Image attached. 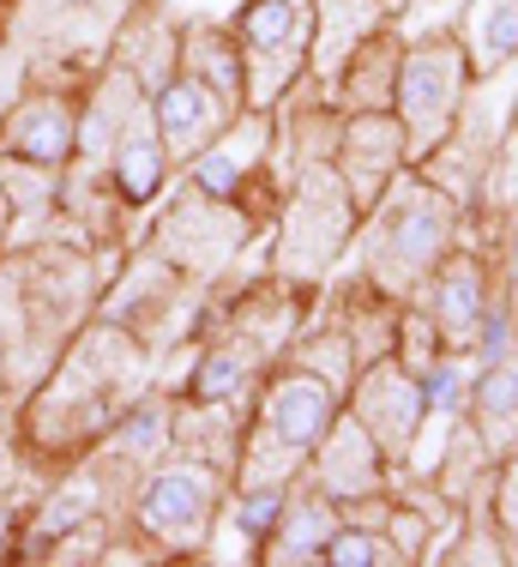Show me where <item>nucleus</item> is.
Wrapping results in <instances>:
<instances>
[{"label": "nucleus", "instance_id": "nucleus-28", "mask_svg": "<svg viewBox=\"0 0 518 567\" xmlns=\"http://www.w3.org/2000/svg\"><path fill=\"white\" fill-rule=\"evenodd\" d=\"M512 212H518V206H512Z\"/></svg>", "mask_w": 518, "mask_h": 567}, {"label": "nucleus", "instance_id": "nucleus-5", "mask_svg": "<svg viewBox=\"0 0 518 567\" xmlns=\"http://www.w3.org/2000/svg\"><path fill=\"white\" fill-rule=\"evenodd\" d=\"M470 79H476L470 55H465V43H458L453 24H434V31H422L416 43L404 49L392 115H398V127H404L411 164H422V157L446 140V127H453V115H458V103H465Z\"/></svg>", "mask_w": 518, "mask_h": 567}, {"label": "nucleus", "instance_id": "nucleus-1", "mask_svg": "<svg viewBox=\"0 0 518 567\" xmlns=\"http://www.w3.org/2000/svg\"><path fill=\"white\" fill-rule=\"evenodd\" d=\"M465 229H470V218L411 164V169L392 175V187L362 212L350 260H356V272L367 284H380L386 296L416 302V290L428 284V272L465 241Z\"/></svg>", "mask_w": 518, "mask_h": 567}, {"label": "nucleus", "instance_id": "nucleus-15", "mask_svg": "<svg viewBox=\"0 0 518 567\" xmlns=\"http://www.w3.org/2000/svg\"><path fill=\"white\" fill-rule=\"evenodd\" d=\"M182 73L199 79V85L229 110V121L248 110V66H241V43H236L229 24H211V19L187 24L182 31Z\"/></svg>", "mask_w": 518, "mask_h": 567}, {"label": "nucleus", "instance_id": "nucleus-20", "mask_svg": "<svg viewBox=\"0 0 518 567\" xmlns=\"http://www.w3.org/2000/svg\"><path fill=\"white\" fill-rule=\"evenodd\" d=\"M488 477H495V453L483 447V435L470 429V416H453V423H446V447H441V458H434L428 483L453 507H465V502H476V495H488Z\"/></svg>", "mask_w": 518, "mask_h": 567}, {"label": "nucleus", "instance_id": "nucleus-18", "mask_svg": "<svg viewBox=\"0 0 518 567\" xmlns=\"http://www.w3.org/2000/svg\"><path fill=\"white\" fill-rule=\"evenodd\" d=\"M386 0H313V49H308V73L332 79L344 55L362 43L374 24H386Z\"/></svg>", "mask_w": 518, "mask_h": 567}, {"label": "nucleus", "instance_id": "nucleus-7", "mask_svg": "<svg viewBox=\"0 0 518 567\" xmlns=\"http://www.w3.org/2000/svg\"><path fill=\"white\" fill-rule=\"evenodd\" d=\"M253 229H259V218L241 206V199H217V194H206V187L187 182L182 194L169 199V212H163L157 248H163V260H169L175 272L211 278L248 248Z\"/></svg>", "mask_w": 518, "mask_h": 567}, {"label": "nucleus", "instance_id": "nucleus-22", "mask_svg": "<svg viewBox=\"0 0 518 567\" xmlns=\"http://www.w3.org/2000/svg\"><path fill=\"white\" fill-rule=\"evenodd\" d=\"M12 140H19V152H31L37 164H54V157L66 152V140H73V121H66L61 103H24L19 121H12Z\"/></svg>", "mask_w": 518, "mask_h": 567}, {"label": "nucleus", "instance_id": "nucleus-24", "mask_svg": "<svg viewBox=\"0 0 518 567\" xmlns=\"http://www.w3.org/2000/svg\"><path fill=\"white\" fill-rule=\"evenodd\" d=\"M488 513H495L500 549H507V567H518V453L495 458V477H488Z\"/></svg>", "mask_w": 518, "mask_h": 567}, {"label": "nucleus", "instance_id": "nucleus-14", "mask_svg": "<svg viewBox=\"0 0 518 567\" xmlns=\"http://www.w3.org/2000/svg\"><path fill=\"white\" fill-rule=\"evenodd\" d=\"M152 121L163 133V152H169L175 164H194L217 133L229 127V110L211 97L206 85H199V79H187L182 66H175V73L152 91Z\"/></svg>", "mask_w": 518, "mask_h": 567}, {"label": "nucleus", "instance_id": "nucleus-10", "mask_svg": "<svg viewBox=\"0 0 518 567\" xmlns=\"http://www.w3.org/2000/svg\"><path fill=\"white\" fill-rule=\"evenodd\" d=\"M308 477L320 483L338 507H350V502H374V495H386L392 483H398V465L380 453V441L367 435L356 416L338 411V423L325 429V441L308 458Z\"/></svg>", "mask_w": 518, "mask_h": 567}, {"label": "nucleus", "instance_id": "nucleus-4", "mask_svg": "<svg viewBox=\"0 0 518 567\" xmlns=\"http://www.w3.org/2000/svg\"><path fill=\"white\" fill-rule=\"evenodd\" d=\"M512 97H518V66L470 79V91H465V103H458L446 140L416 164L458 212H465V218H483L488 212V182H495V157H500V133H507Z\"/></svg>", "mask_w": 518, "mask_h": 567}, {"label": "nucleus", "instance_id": "nucleus-25", "mask_svg": "<svg viewBox=\"0 0 518 567\" xmlns=\"http://www.w3.org/2000/svg\"><path fill=\"white\" fill-rule=\"evenodd\" d=\"M91 502H79L73 507V495H61V507H49V519H43V532H61V525H73V519H85Z\"/></svg>", "mask_w": 518, "mask_h": 567}, {"label": "nucleus", "instance_id": "nucleus-11", "mask_svg": "<svg viewBox=\"0 0 518 567\" xmlns=\"http://www.w3.org/2000/svg\"><path fill=\"white\" fill-rule=\"evenodd\" d=\"M338 175H344L350 199L367 212L380 194L392 187V175L411 169V145H404V127L392 110H362L344 115V133H338V152H332Z\"/></svg>", "mask_w": 518, "mask_h": 567}, {"label": "nucleus", "instance_id": "nucleus-27", "mask_svg": "<svg viewBox=\"0 0 518 567\" xmlns=\"http://www.w3.org/2000/svg\"><path fill=\"white\" fill-rule=\"evenodd\" d=\"M411 7H416V0H411Z\"/></svg>", "mask_w": 518, "mask_h": 567}, {"label": "nucleus", "instance_id": "nucleus-2", "mask_svg": "<svg viewBox=\"0 0 518 567\" xmlns=\"http://www.w3.org/2000/svg\"><path fill=\"white\" fill-rule=\"evenodd\" d=\"M338 411H344V393L332 381H320L290 357L271 362L236 453V483H296L308 471L313 447L325 441V429L338 423Z\"/></svg>", "mask_w": 518, "mask_h": 567}, {"label": "nucleus", "instance_id": "nucleus-23", "mask_svg": "<svg viewBox=\"0 0 518 567\" xmlns=\"http://www.w3.org/2000/svg\"><path fill=\"white\" fill-rule=\"evenodd\" d=\"M283 502H290V483H236V502H229V513H236V532L259 549V544H266V532L278 525Z\"/></svg>", "mask_w": 518, "mask_h": 567}, {"label": "nucleus", "instance_id": "nucleus-19", "mask_svg": "<svg viewBox=\"0 0 518 567\" xmlns=\"http://www.w3.org/2000/svg\"><path fill=\"white\" fill-rule=\"evenodd\" d=\"M453 31L465 43L476 79L518 66V0H465Z\"/></svg>", "mask_w": 518, "mask_h": 567}, {"label": "nucleus", "instance_id": "nucleus-16", "mask_svg": "<svg viewBox=\"0 0 518 567\" xmlns=\"http://www.w3.org/2000/svg\"><path fill=\"white\" fill-rule=\"evenodd\" d=\"M465 416H470V429L483 435V447L495 453V458L518 441V350L470 362Z\"/></svg>", "mask_w": 518, "mask_h": 567}, {"label": "nucleus", "instance_id": "nucleus-8", "mask_svg": "<svg viewBox=\"0 0 518 567\" xmlns=\"http://www.w3.org/2000/svg\"><path fill=\"white\" fill-rule=\"evenodd\" d=\"M224 483H229V471L199 453L163 458L152 471V483L139 489V525L163 549H206V537L217 525V502H224Z\"/></svg>", "mask_w": 518, "mask_h": 567}, {"label": "nucleus", "instance_id": "nucleus-26", "mask_svg": "<svg viewBox=\"0 0 518 567\" xmlns=\"http://www.w3.org/2000/svg\"><path fill=\"white\" fill-rule=\"evenodd\" d=\"M404 7H411V0H386V12H392V19H398V12H404Z\"/></svg>", "mask_w": 518, "mask_h": 567}, {"label": "nucleus", "instance_id": "nucleus-17", "mask_svg": "<svg viewBox=\"0 0 518 567\" xmlns=\"http://www.w3.org/2000/svg\"><path fill=\"white\" fill-rule=\"evenodd\" d=\"M163 169H169V152H163L152 103L133 97L127 115H121V127H115V182H121V194H127L133 206H145V199L163 187Z\"/></svg>", "mask_w": 518, "mask_h": 567}, {"label": "nucleus", "instance_id": "nucleus-9", "mask_svg": "<svg viewBox=\"0 0 518 567\" xmlns=\"http://www.w3.org/2000/svg\"><path fill=\"white\" fill-rule=\"evenodd\" d=\"M344 411L380 441V453H386L398 471H411L422 429L434 423V416H428V399H422V381L404 369L398 357L362 362L356 381H350V393H344Z\"/></svg>", "mask_w": 518, "mask_h": 567}, {"label": "nucleus", "instance_id": "nucleus-13", "mask_svg": "<svg viewBox=\"0 0 518 567\" xmlns=\"http://www.w3.org/2000/svg\"><path fill=\"white\" fill-rule=\"evenodd\" d=\"M338 519H344V507H338L332 495L302 471V477L290 483V502H283L278 525H271L266 544H259V561H271V567H320V549H325V537L338 532Z\"/></svg>", "mask_w": 518, "mask_h": 567}, {"label": "nucleus", "instance_id": "nucleus-3", "mask_svg": "<svg viewBox=\"0 0 518 567\" xmlns=\"http://www.w3.org/2000/svg\"><path fill=\"white\" fill-rule=\"evenodd\" d=\"M362 224V206L350 199L338 164H313L283 182V212L278 236H271V272L296 290H320L332 278V266L350 254Z\"/></svg>", "mask_w": 518, "mask_h": 567}, {"label": "nucleus", "instance_id": "nucleus-12", "mask_svg": "<svg viewBox=\"0 0 518 567\" xmlns=\"http://www.w3.org/2000/svg\"><path fill=\"white\" fill-rule=\"evenodd\" d=\"M404 31L398 24H374V31L362 37L356 49L344 55L332 79H325V91H332V103L344 115H362V110H392V97H398V66H404Z\"/></svg>", "mask_w": 518, "mask_h": 567}, {"label": "nucleus", "instance_id": "nucleus-21", "mask_svg": "<svg viewBox=\"0 0 518 567\" xmlns=\"http://www.w3.org/2000/svg\"><path fill=\"white\" fill-rule=\"evenodd\" d=\"M325 567H398V549L374 519H338V532L320 549Z\"/></svg>", "mask_w": 518, "mask_h": 567}, {"label": "nucleus", "instance_id": "nucleus-6", "mask_svg": "<svg viewBox=\"0 0 518 567\" xmlns=\"http://www.w3.org/2000/svg\"><path fill=\"white\" fill-rule=\"evenodd\" d=\"M236 43L248 66V110H278L283 91L308 73L313 49V0H241Z\"/></svg>", "mask_w": 518, "mask_h": 567}]
</instances>
